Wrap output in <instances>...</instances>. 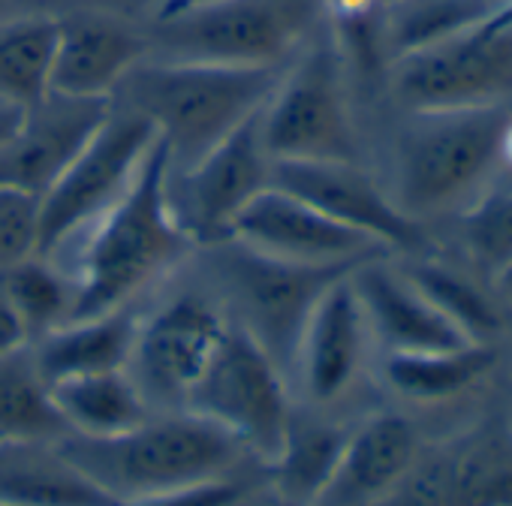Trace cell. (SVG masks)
<instances>
[{
    "mask_svg": "<svg viewBox=\"0 0 512 506\" xmlns=\"http://www.w3.org/2000/svg\"><path fill=\"white\" fill-rule=\"evenodd\" d=\"M500 0H386L383 40L389 61L437 46L485 19Z\"/></svg>",
    "mask_w": 512,
    "mask_h": 506,
    "instance_id": "f1b7e54d",
    "label": "cell"
},
{
    "mask_svg": "<svg viewBox=\"0 0 512 506\" xmlns=\"http://www.w3.org/2000/svg\"><path fill=\"white\" fill-rule=\"evenodd\" d=\"M419 458V434L398 413H377L350 428L341 461L314 506H380Z\"/></svg>",
    "mask_w": 512,
    "mask_h": 506,
    "instance_id": "d6986e66",
    "label": "cell"
},
{
    "mask_svg": "<svg viewBox=\"0 0 512 506\" xmlns=\"http://www.w3.org/2000/svg\"><path fill=\"white\" fill-rule=\"evenodd\" d=\"M500 353L494 341H470L431 353H386L383 377L395 395L413 404H446L476 389Z\"/></svg>",
    "mask_w": 512,
    "mask_h": 506,
    "instance_id": "603a6c76",
    "label": "cell"
},
{
    "mask_svg": "<svg viewBox=\"0 0 512 506\" xmlns=\"http://www.w3.org/2000/svg\"><path fill=\"white\" fill-rule=\"evenodd\" d=\"M284 506H293V503H287V500H284Z\"/></svg>",
    "mask_w": 512,
    "mask_h": 506,
    "instance_id": "8d00e7d4",
    "label": "cell"
},
{
    "mask_svg": "<svg viewBox=\"0 0 512 506\" xmlns=\"http://www.w3.org/2000/svg\"><path fill=\"white\" fill-rule=\"evenodd\" d=\"M323 25V0H190L166 10L148 34L163 61L287 67Z\"/></svg>",
    "mask_w": 512,
    "mask_h": 506,
    "instance_id": "5b68a950",
    "label": "cell"
},
{
    "mask_svg": "<svg viewBox=\"0 0 512 506\" xmlns=\"http://www.w3.org/2000/svg\"><path fill=\"white\" fill-rule=\"evenodd\" d=\"M284 67H223L199 61L145 58L130 70L115 97L145 115L169 151V169L202 160L238 124L272 97Z\"/></svg>",
    "mask_w": 512,
    "mask_h": 506,
    "instance_id": "7a4b0ae2",
    "label": "cell"
},
{
    "mask_svg": "<svg viewBox=\"0 0 512 506\" xmlns=\"http://www.w3.org/2000/svg\"><path fill=\"white\" fill-rule=\"evenodd\" d=\"M440 506H512V422L488 419L434 452Z\"/></svg>",
    "mask_w": 512,
    "mask_h": 506,
    "instance_id": "44dd1931",
    "label": "cell"
},
{
    "mask_svg": "<svg viewBox=\"0 0 512 506\" xmlns=\"http://www.w3.org/2000/svg\"><path fill=\"white\" fill-rule=\"evenodd\" d=\"M154 142V124L115 100L94 139L40 199L43 257H52L73 235L94 226L127 193Z\"/></svg>",
    "mask_w": 512,
    "mask_h": 506,
    "instance_id": "30bf717a",
    "label": "cell"
},
{
    "mask_svg": "<svg viewBox=\"0 0 512 506\" xmlns=\"http://www.w3.org/2000/svg\"><path fill=\"white\" fill-rule=\"evenodd\" d=\"M211 247V269L229 293L241 317V329L272 356L281 371L293 368L302 332L323 293L362 263H293L232 238Z\"/></svg>",
    "mask_w": 512,
    "mask_h": 506,
    "instance_id": "52a82bcc",
    "label": "cell"
},
{
    "mask_svg": "<svg viewBox=\"0 0 512 506\" xmlns=\"http://www.w3.org/2000/svg\"><path fill=\"white\" fill-rule=\"evenodd\" d=\"M148 55V37L112 16L76 13L58 19L52 91L82 100H115L121 82Z\"/></svg>",
    "mask_w": 512,
    "mask_h": 506,
    "instance_id": "e0dca14e",
    "label": "cell"
},
{
    "mask_svg": "<svg viewBox=\"0 0 512 506\" xmlns=\"http://www.w3.org/2000/svg\"><path fill=\"white\" fill-rule=\"evenodd\" d=\"M350 76L320 25L284 67L260 112L263 142L272 160H356Z\"/></svg>",
    "mask_w": 512,
    "mask_h": 506,
    "instance_id": "8992f818",
    "label": "cell"
},
{
    "mask_svg": "<svg viewBox=\"0 0 512 506\" xmlns=\"http://www.w3.org/2000/svg\"><path fill=\"white\" fill-rule=\"evenodd\" d=\"M4 4H7V0H0V10H4Z\"/></svg>",
    "mask_w": 512,
    "mask_h": 506,
    "instance_id": "d590c367",
    "label": "cell"
},
{
    "mask_svg": "<svg viewBox=\"0 0 512 506\" xmlns=\"http://www.w3.org/2000/svg\"><path fill=\"white\" fill-rule=\"evenodd\" d=\"M49 389L70 434L115 437L142 425L151 416V407L127 374V368L67 377L52 383Z\"/></svg>",
    "mask_w": 512,
    "mask_h": 506,
    "instance_id": "cb8c5ba5",
    "label": "cell"
},
{
    "mask_svg": "<svg viewBox=\"0 0 512 506\" xmlns=\"http://www.w3.org/2000/svg\"><path fill=\"white\" fill-rule=\"evenodd\" d=\"M88 241L79 253L73 317H97L130 305L163 269H169L190 238L178 226L169 205V151L154 142L127 193L85 229Z\"/></svg>",
    "mask_w": 512,
    "mask_h": 506,
    "instance_id": "6da1fadb",
    "label": "cell"
},
{
    "mask_svg": "<svg viewBox=\"0 0 512 506\" xmlns=\"http://www.w3.org/2000/svg\"><path fill=\"white\" fill-rule=\"evenodd\" d=\"M58 19L22 16L0 22V103L31 109L52 94Z\"/></svg>",
    "mask_w": 512,
    "mask_h": 506,
    "instance_id": "484cf974",
    "label": "cell"
},
{
    "mask_svg": "<svg viewBox=\"0 0 512 506\" xmlns=\"http://www.w3.org/2000/svg\"><path fill=\"white\" fill-rule=\"evenodd\" d=\"M272 184L386 250H422L425 229L356 160H275Z\"/></svg>",
    "mask_w": 512,
    "mask_h": 506,
    "instance_id": "4fadbf2b",
    "label": "cell"
},
{
    "mask_svg": "<svg viewBox=\"0 0 512 506\" xmlns=\"http://www.w3.org/2000/svg\"><path fill=\"white\" fill-rule=\"evenodd\" d=\"M115 100L49 94L25 109L10 139L0 145V187L43 193L70 169L109 118Z\"/></svg>",
    "mask_w": 512,
    "mask_h": 506,
    "instance_id": "5bb4252c",
    "label": "cell"
},
{
    "mask_svg": "<svg viewBox=\"0 0 512 506\" xmlns=\"http://www.w3.org/2000/svg\"><path fill=\"white\" fill-rule=\"evenodd\" d=\"M467 338L473 341H494L506 323L500 302L473 278V269H458L443 260L416 257L401 269Z\"/></svg>",
    "mask_w": 512,
    "mask_h": 506,
    "instance_id": "83f0119b",
    "label": "cell"
},
{
    "mask_svg": "<svg viewBox=\"0 0 512 506\" xmlns=\"http://www.w3.org/2000/svg\"><path fill=\"white\" fill-rule=\"evenodd\" d=\"M509 118L512 106L407 112L392 145L389 196L395 205L416 223L458 214L500 178Z\"/></svg>",
    "mask_w": 512,
    "mask_h": 506,
    "instance_id": "277c9868",
    "label": "cell"
},
{
    "mask_svg": "<svg viewBox=\"0 0 512 506\" xmlns=\"http://www.w3.org/2000/svg\"><path fill=\"white\" fill-rule=\"evenodd\" d=\"M139 323L142 320L130 311V305L97 317L67 320L31 347L37 368L49 386L79 374L121 371L130 362Z\"/></svg>",
    "mask_w": 512,
    "mask_h": 506,
    "instance_id": "7402d4cb",
    "label": "cell"
},
{
    "mask_svg": "<svg viewBox=\"0 0 512 506\" xmlns=\"http://www.w3.org/2000/svg\"><path fill=\"white\" fill-rule=\"evenodd\" d=\"M464 260L488 281L512 263V184L494 181L458 211Z\"/></svg>",
    "mask_w": 512,
    "mask_h": 506,
    "instance_id": "4dcf8cb0",
    "label": "cell"
},
{
    "mask_svg": "<svg viewBox=\"0 0 512 506\" xmlns=\"http://www.w3.org/2000/svg\"><path fill=\"white\" fill-rule=\"evenodd\" d=\"M0 506H121L58 440L0 443Z\"/></svg>",
    "mask_w": 512,
    "mask_h": 506,
    "instance_id": "ffe728a7",
    "label": "cell"
},
{
    "mask_svg": "<svg viewBox=\"0 0 512 506\" xmlns=\"http://www.w3.org/2000/svg\"><path fill=\"white\" fill-rule=\"evenodd\" d=\"M40 253V196L0 187V269Z\"/></svg>",
    "mask_w": 512,
    "mask_h": 506,
    "instance_id": "1f68e13d",
    "label": "cell"
},
{
    "mask_svg": "<svg viewBox=\"0 0 512 506\" xmlns=\"http://www.w3.org/2000/svg\"><path fill=\"white\" fill-rule=\"evenodd\" d=\"M19 118H22V109H13L7 103H0V145L10 139V133L16 130Z\"/></svg>",
    "mask_w": 512,
    "mask_h": 506,
    "instance_id": "e575fe53",
    "label": "cell"
},
{
    "mask_svg": "<svg viewBox=\"0 0 512 506\" xmlns=\"http://www.w3.org/2000/svg\"><path fill=\"white\" fill-rule=\"evenodd\" d=\"M386 88L404 112L512 106V0L455 37L398 58Z\"/></svg>",
    "mask_w": 512,
    "mask_h": 506,
    "instance_id": "ba28073f",
    "label": "cell"
},
{
    "mask_svg": "<svg viewBox=\"0 0 512 506\" xmlns=\"http://www.w3.org/2000/svg\"><path fill=\"white\" fill-rule=\"evenodd\" d=\"M260 112L238 124L190 169H169V205L190 241H226L244 205L272 187L275 160L263 142Z\"/></svg>",
    "mask_w": 512,
    "mask_h": 506,
    "instance_id": "8fae6325",
    "label": "cell"
},
{
    "mask_svg": "<svg viewBox=\"0 0 512 506\" xmlns=\"http://www.w3.org/2000/svg\"><path fill=\"white\" fill-rule=\"evenodd\" d=\"M488 284H491V293L500 302L503 314H512V263L506 269H500Z\"/></svg>",
    "mask_w": 512,
    "mask_h": 506,
    "instance_id": "836d02e7",
    "label": "cell"
},
{
    "mask_svg": "<svg viewBox=\"0 0 512 506\" xmlns=\"http://www.w3.org/2000/svg\"><path fill=\"white\" fill-rule=\"evenodd\" d=\"M58 449L121 506L229 476L244 446L214 422L172 410L115 437L67 434Z\"/></svg>",
    "mask_w": 512,
    "mask_h": 506,
    "instance_id": "3957f363",
    "label": "cell"
},
{
    "mask_svg": "<svg viewBox=\"0 0 512 506\" xmlns=\"http://www.w3.org/2000/svg\"><path fill=\"white\" fill-rule=\"evenodd\" d=\"M229 323L202 296L184 293L139 323L127 374L148 407L184 410Z\"/></svg>",
    "mask_w": 512,
    "mask_h": 506,
    "instance_id": "7c38bea8",
    "label": "cell"
},
{
    "mask_svg": "<svg viewBox=\"0 0 512 506\" xmlns=\"http://www.w3.org/2000/svg\"><path fill=\"white\" fill-rule=\"evenodd\" d=\"M28 341H31V338H28L22 320L16 317L13 305L7 302L4 290H0V356H7V353L25 347Z\"/></svg>",
    "mask_w": 512,
    "mask_h": 506,
    "instance_id": "d6a6232c",
    "label": "cell"
},
{
    "mask_svg": "<svg viewBox=\"0 0 512 506\" xmlns=\"http://www.w3.org/2000/svg\"><path fill=\"white\" fill-rule=\"evenodd\" d=\"M347 437V428L293 413L284 443L269 461V479L281 500L293 506H314L341 461Z\"/></svg>",
    "mask_w": 512,
    "mask_h": 506,
    "instance_id": "d4e9b609",
    "label": "cell"
},
{
    "mask_svg": "<svg viewBox=\"0 0 512 506\" xmlns=\"http://www.w3.org/2000/svg\"><path fill=\"white\" fill-rule=\"evenodd\" d=\"M184 410L214 422L266 464L278 455L293 416L284 371L241 326L223 332Z\"/></svg>",
    "mask_w": 512,
    "mask_h": 506,
    "instance_id": "9c48e42d",
    "label": "cell"
},
{
    "mask_svg": "<svg viewBox=\"0 0 512 506\" xmlns=\"http://www.w3.org/2000/svg\"><path fill=\"white\" fill-rule=\"evenodd\" d=\"M0 290H4L7 302L22 320L28 338H43L46 332L64 326L73 317L76 284L52 263V257H43V253H34L25 263L7 269Z\"/></svg>",
    "mask_w": 512,
    "mask_h": 506,
    "instance_id": "f546056e",
    "label": "cell"
},
{
    "mask_svg": "<svg viewBox=\"0 0 512 506\" xmlns=\"http://www.w3.org/2000/svg\"><path fill=\"white\" fill-rule=\"evenodd\" d=\"M229 238L293 263H353L374 253H389L377 241L335 223L305 199L275 184L244 205Z\"/></svg>",
    "mask_w": 512,
    "mask_h": 506,
    "instance_id": "9a60e30c",
    "label": "cell"
},
{
    "mask_svg": "<svg viewBox=\"0 0 512 506\" xmlns=\"http://www.w3.org/2000/svg\"><path fill=\"white\" fill-rule=\"evenodd\" d=\"M368 338L371 332L347 272L317 302L293 362L311 404H335L353 386Z\"/></svg>",
    "mask_w": 512,
    "mask_h": 506,
    "instance_id": "ac0fdd59",
    "label": "cell"
},
{
    "mask_svg": "<svg viewBox=\"0 0 512 506\" xmlns=\"http://www.w3.org/2000/svg\"><path fill=\"white\" fill-rule=\"evenodd\" d=\"M383 257L386 253L362 260L350 272V281L368 332L386 347V353H431L473 341L401 269H392Z\"/></svg>",
    "mask_w": 512,
    "mask_h": 506,
    "instance_id": "2e32d148",
    "label": "cell"
},
{
    "mask_svg": "<svg viewBox=\"0 0 512 506\" xmlns=\"http://www.w3.org/2000/svg\"><path fill=\"white\" fill-rule=\"evenodd\" d=\"M70 428L52 401L31 344L0 356V443L61 440Z\"/></svg>",
    "mask_w": 512,
    "mask_h": 506,
    "instance_id": "4316f807",
    "label": "cell"
}]
</instances>
